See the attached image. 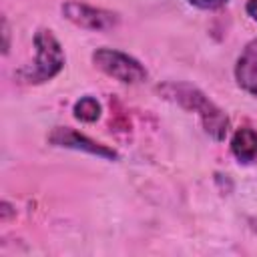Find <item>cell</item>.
<instances>
[{"label": "cell", "mask_w": 257, "mask_h": 257, "mask_svg": "<svg viewBox=\"0 0 257 257\" xmlns=\"http://www.w3.org/2000/svg\"><path fill=\"white\" fill-rule=\"evenodd\" d=\"M157 92L165 100H171L189 112H197L205 133L213 141H217V143L225 141V137L229 133V116L201 88H197L189 82H173L171 80V82L159 84Z\"/></svg>", "instance_id": "6da1fadb"}, {"label": "cell", "mask_w": 257, "mask_h": 257, "mask_svg": "<svg viewBox=\"0 0 257 257\" xmlns=\"http://www.w3.org/2000/svg\"><path fill=\"white\" fill-rule=\"evenodd\" d=\"M34 64L24 68L20 72L22 80L28 84H42L52 80L66 64V56L62 50L60 40L54 36L52 30L48 28H38L34 34Z\"/></svg>", "instance_id": "7a4b0ae2"}, {"label": "cell", "mask_w": 257, "mask_h": 257, "mask_svg": "<svg viewBox=\"0 0 257 257\" xmlns=\"http://www.w3.org/2000/svg\"><path fill=\"white\" fill-rule=\"evenodd\" d=\"M92 64L110 78H116L124 84H139L147 78V68L135 56L116 48H96L92 52Z\"/></svg>", "instance_id": "3957f363"}, {"label": "cell", "mask_w": 257, "mask_h": 257, "mask_svg": "<svg viewBox=\"0 0 257 257\" xmlns=\"http://www.w3.org/2000/svg\"><path fill=\"white\" fill-rule=\"evenodd\" d=\"M60 12H62V16L66 20H70L78 28L92 30V32L112 30L120 22V16L116 12L106 10V8H96V6H90V4L78 2V0H66V2H62Z\"/></svg>", "instance_id": "277c9868"}, {"label": "cell", "mask_w": 257, "mask_h": 257, "mask_svg": "<svg viewBox=\"0 0 257 257\" xmlns=\"http://www.w3.org/2000/svg\"><path fill=\"white\" fill-rule=\"evenodd\" d=\"M48 143L54 147H60V149L80 151V153H86V155H92V157H98L104 161H118L120 159V155L112 147L102 145V143L74 131L72 126H54L48 135Z\"/></svg>", "instance_id": "5b68a950"}, {"label": "cell", "mask_w": 257, "mask_h": 257, "mask_svg": "<svg viewBox=\"0 0 257 257\" xmlns=\"http://www.w3.org/2000/svg\"><path fill=\"white\" fill-rule=\"evenodd\" d=\"M235 80L251 96H257V38L245 44L235 62Z\"/></svg>", "instance_id": "8992f818"}, {"label": "cell", "mask_w": 257, "mask_h": 257, "mask_svg": "<svg viewBox=\"0 0 257 257\" xmlns=\"http://www.w3.org/2000/svg\"><path fill=\"white\" fill-rule=\"evenodd\" d=\"M231 153L241 165H251L257 161V131L251 126H241L233 133Z\"/></svg>", "instance_id": "52a82bcc"}, {"label": "cell", "mask_w": 257, "mask_h": 257, "mask_svg": "<svg viewBox=\"0 0 257 257\" xmlns=\"http://www.w3.org/2000/svg\"><path fill=\"white\" fill-rule=\"evenodd\" d=\"M100 112L102 106L94 96H80L72 106V114L80 122H96L100 118Z\"/></svg>", "instance_id": "ba28073f"}, {"label": "cell", "mask_w": 257, "mask_h": 257, "mask_svg": "<svg viewBox=\"0 0 257 257\" xmlns=\"http://www.w3.org/2000/svg\"><path fill=\"white\" fill-rule=\"evenodd\" d=\"M191 6L199 8V10H219L223 8L229 0H187Z\"/></svg>", "instance_id": "9c48e42d"}, {"label": "cell", "mask_w": 257, "mask_h": 257, "mask_svg": "<svg viewBox=\"0 0 257 257\" xmlns=\"http://www.w3.org/2000/svg\"><path fill=\"white\" fill-rule=\"evenodd\" d=\"M2 38H4V42H2V54L6 56L10 52V26H8L6 16H2Z\"/></svg>", "instance_id": "30bf717a"}, {"label": "cell", "mask_w": 257, "mask_h": 257, "mask_svg": "<svg viewBox=\"0 0 257 257\" xmlns=\"http://www.w3.org/2000/svg\"><path fill=\"white\" fill-rule=\"evenodd\" d=\"M245 10H247V14L257 22V0H247V4H245Z\"/></svg>", "instance_id": "8fae6325"}, {"label": "cell", "mask_w": 257, "mask_h": 257, "mask_svg": "<svg viewBox=\"0 0 257 257\" xmlns=\"http://www.w3.org/2000/svg\"><path fill=\"white\" fill-rule=\"evenodd\" d=\"M10 209H12V207H10V203H8V201H2V209H0V211H2V215H0V219H2L4 223H6V221H8V217H10Z\"/></svg>", "instance_id": "7c38bea8"}]
</instances>
